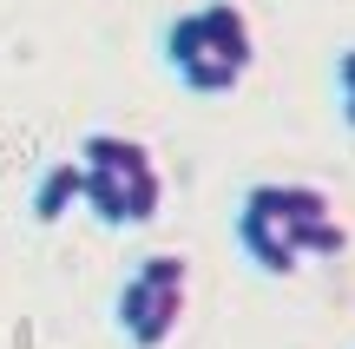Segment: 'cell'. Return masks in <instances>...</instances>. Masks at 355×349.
I'll use <instances>...</instances> for the list:
<instances>
[{
    "mask_svg": "<svg viewBox=\"0 0 355 349\" xmlns=\"http://www.w3.org/2000/svg\"><path fill=\"white\" fill-rule=\"evenodd\" d=\"M86 158V211L105 224V231H139V224L158 218L165 205V178H158L152 152L139 139H119V132H92L79 145Z\"/></svg>",
    "mask_w": 355,
    "mask_h": 349,
    "instance_id": "6da1fadb",
    "label": "cell"
},
{
    "mask_svg": "<svg viewBox=\"0 0 355 349\" xmlns=\"http://www.w3.org/2000/svg\"><path fill=\"white\" fill-rule=\"evenodd\" d=\"M178 316H184V284L171 277H152V271H132L112 297V323L132 349H165Z\"/></svg>",
    "mask_w": 355,
    "mask_h": 349,
    "instance_id": "7a4b0ae2",
    "label": "cell"
},
{
    "mask_svg": "<svg viewBox=\"0 0 355 349\" xmlns=\"http://www.w3.org/2000/svg\"><path fill=\"white\" fill-rule=\"evenodd\" d=\"M237 244H243V257H250L257 271L290 277L296 264H303V224H296L290 211H277L263 191H243V211H237Z\"/></svg>",
    "mask_w": 355,
    "mask_h": 349,
    "instance_id": "3957f363",
    "label": "cell"
},
{
    "mask_svg": "<svg viewBox=\"0 0 355 349\" xmlns=\"http://www.w3.org/2000/svg\"><path fill=\"white\" fill-rule=\"evenodd\" d=\"M165 66L178 73V86H184V92H230L243 79V66H230L224 53L211 46L204 13H178V20L165 26Z\"/></svg>",
    "mask_w": 355,
    "mask_h": 349,
    "instance_id": "277c9868",
    "label": "cell"
},
{
    "mask_svg": "<svg viewBox=\"0 0 355 349\" xmlns=\"http://www.w3.org/2000/svg\"><path fill=\"white\" fill-rule=\"evenodd\" d=\"M73 205H86V158H60V165L40 171V185H33V218L40 224H60Z\"/></svg>",
    "mask_w": 355,
    "mask_h": 349,
    "instance_id": "5b68a950",
    "label": "cell"
},
{
    "mask_svg": "<svg viewBox=\"0 0 355 349\" xmlns=\"http://www.w3.org/2000/svg\"><path fill=\"white\" fill-rule=\"evenodd\" d=\"M204 13V33H211V46L224 53L230 66H250V20H243L230 0H211V7H198Z\"/></svg>",
    "mask_w": 355,
    "mask_h": 349,
    "instance_id": "8992f818",
    "label": "cell"
},
{
    "mask_svg": "<svg viewBox=\"0 0 355 349\" xmlns=\"http://www.w3.org/2000/svg\"><path fill=\"white\" fill-rule=\"evenodd\" d=\"M336 79H343V119L355 126V46L343 53V60H336Z\"/></svg>",
    "mask_w": 355,
    "mask_h": 349,
    "instance_id": "52a82bcc",
    "label": "cell"
}]
</instances>
